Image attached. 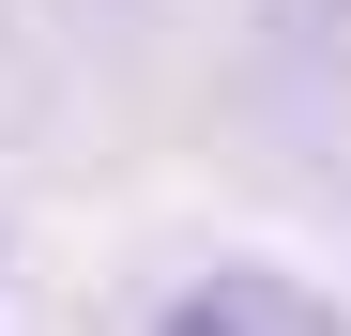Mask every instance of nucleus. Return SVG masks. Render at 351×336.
<instances>
[{"label":"nucleus","mask_w":351,"mask_h":336,"mask_svg":"<svg viewBox=\"0 0 351 336\" xmlns=\"http://www.w3.org/2000/svg\"><path fill=\"white\" fill-rule=\"evenodd\" d=\"M168 321L214 336V321H321V291H275V275H199V291H168Z\"/></svg>","instance_id":"f257e3e1"},{"label":"nucleus","mask_w":351,"mask_h":336,"mask_svg":"<svg viewBox=\"0 0 351 336\" xmlns=\"http://www.w3.org/2000/svg\"><path fill=\"white\" fill-rule=\"evenodd\" d=\"M336 16H351V0H336Z\"/></svg>","instance_id":"f03ea898"}]
</instances>
